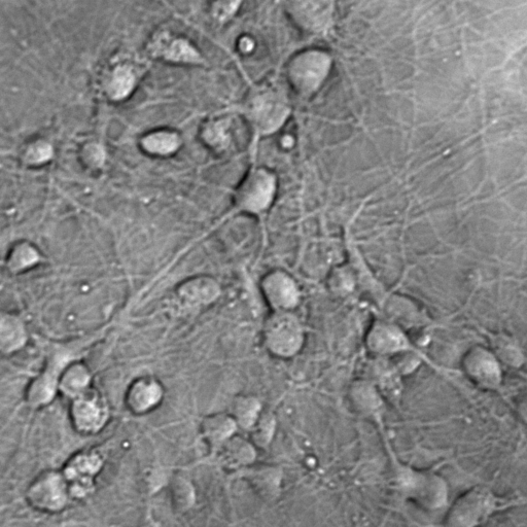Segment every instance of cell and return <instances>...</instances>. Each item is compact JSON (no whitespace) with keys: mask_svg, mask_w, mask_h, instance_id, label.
<instances>
[{"mask_svg":"<svg viewBox=\"0 0 527 527\" xmlns=\"http://www.w3.org/2000/svg\"><path fill=\"white\" fill-rule=\"evenodd\" d=\"M172 502L178 510H187L194 503V490L190 482L184 478L175 479L171 484Z\"/></svg>","mask_w":527,"mask_h":527,"instance_id":"484cf974","label":"cell"},{"mask_svg":"<svg viewBox=\"0 0 527 527\" xmlns=\"http://www.w3.org/2000/svg\"><path fill=\"white\" fill-rule=\"evenodd\" d=\"M102 465L103 460L97 451H83L74 455L62 471L69 487L70 496L76 498L88 496Z\"/></svg>","mask_w":527,"mask_h":527,"instance_id":"8992f818","label":"cell"},{"mask_svg":"<svg viewBox=\"0 0 527 527\" xmlns=\"http://www.w3.org/2000/svg\"><path fill=\"white\" fill-rule=\"evenodd\" d=\"M237 423L232 415H209L202 420L200 430L203 438L212 446L219 447L231 438Z\"/></svg>","mask_w":527,"mask_h":527,"instance_id":"e0dca14e","label":"cell"},{"mask_svg":"<svg viewBox=\"0 0 527 527\" xmlns=\"http://www.w3.org/2000/svg\"><path fill=\"white\" fill-rule=\"evenodd\" d=\"M91 378L90 370L85 364L70 363L60 373L58 390L73 400L90 388Z\"/></svg>","mask_w":527,"mask_h":527,"instance_id":"9a60e30c","label":"cell"},{"mask_svg":"<svg viewBox=\"0 0 527 527\" xmlns=\"http://www.w3.org/2000/svg\"><path fill=\"white\" fill-rule=\"evenodd\" d=\"M338 0H284L285 13L309 42L330 41L336 33Z\"/></svg>","mask_w":527,"mask_h":527,"instance_id":"7a4b0ae2","label":"cell"},{"mask_svg":"<svg viewBox=\"0 0 527 527\" xmlns=\"http://www.w3.org/2000/svg\"><path fill=\"white\" fill-rule=\"evenodd\" d=\"M260 410L259 403L248 397H238L232 406V417L244 428H250L256 423Z\"/></svg>","mask_w":527,"mask_h":527,"instance_id":"603a6c76","label":"cell"},{"mask_svg":"<svg viewBox=\"0 0 527 527\" xmlns=\"http://www.w3.org/2000/svg\"><path fill=\"white\" fill-rule=\"evenodd\" d=\"M468 371L475 379L485 384H496L499 368L495 360L483 351L472 354L466 362Z\"/></svg>","mask_w":527,"mask_h":527,"instance_id":"44dd1931","label":"cell"},{"mask_svg":"<svg viewBox=\"0 0 527 527\" xmlns=\"http://www.w3.org/2000/svg\"><path fill=\"white\" fill-rule=\"evenodd\" d=\"M369 347L377 354H391L406 347L403 334L395 327L378 324L368 337Z\"/></svg>","mask_w":527,"mask_h":527,"instance_id":"ac0fdd59","label":"cell"},{"mask_svg":"<svg viewBox=\"0 0 527 527\" xmlns=\"http://www.w3.org/2000/svg\"><path fill=\"white\" fill-rule=\"evenodd\" d=\"M219 294L220 289L216 281L207 277L190 279L178 291L179 299L189 307L212 303Z\"/></svg>","mask_w":527,"mask_h":527,"instance_id":"5bb4252c","label":"cell"},{"mask_svg":"<svg viewBox=\"0 0 527 527\" xmlns=\"http://www.w3.org/2000/svg\"><path fill=\"white\" fill-rule=\"evenodd\" d=\"M83 157L91 167H100L104 162V151L97 144H91L84 149Z\"/></svg>","mask_w":527,"mask_h":527,"instance_id":"f546056e","label":"cell"},{"mask_svg":"<svg viewBox=\"0 0 527 527\" xmlns=\"http://www.w3.org/2000/svg\"><path fill=\"white\" fill-rule=\"evenodd\" d=\"M244 109L254 126L264 133L277 130L291 112L286 92L273 81L255 85Z\"/></svg>","mask_w":527,"mask_h":527,"instance_id":"3957f363","label":"cell"},{"mask_svg":"<svg viewBox=\"0 0 527 527\" xmlns=\"http://www.w3.org/2000/svg\"><path fill=\"white\" fill-rule=\"evenodd\" d=\"M137 82L134 68L127 63H118L109 68L104 75L102 86L104 93L113 100L121 101L130 96Z\"/></svg>","mask_w":527,"mask_h":527,"instance_id":"7c38bea8","label":"cell"},{"mask_svg":"<svg viewBox=\"0 0 527 527\" xmlns=\"http://www.w3.org/2000/svg\"><path fill=\"white\" fill-rule=\"evenodd\" d=\"M39 260L40 255L32 245L21 243L12 252L8 266L13 272H21L37 264Z\"/></svg>","mask_w":527,"mask_h":527,"instance_id":"cb8c5ba5","label":"cell"},{"mask_svg":"<svg viewBox=\"0 0 527 527\" xmlns=\"http://www.w3.org/2000/svg\"><path fill=\"white\" fill-rule=\"evenodd\" d=\"M69 414L74 428L79 433L92 435L107 424L109 406L97 390L89 388L72 400Z\"/></svg>","mask_w":527,"mask_h":527,"instance_id":"5b68a950","label":"cell"},{"mask_svg":"<svg viewBox=\"0 0 527 527\" xmlns=\"http://www.w3.org/2000/svg\"><path fill=\"white\" fill-rule=\"evenodd\" d=\"M243 0H210L209 14L220 25L229 23L240 11Z\"/></svg>","mask_w":527,"mask_h":527,"instance_id":"d4e9b609","label":"cell"},{"mask_svg":"<svg viewBox=\"0 0 527 527\" xmlns=\"http://www.w3.org/2000/svg\"><path fill=\"white\" fill-rule=\"evenodd\" d=\"M163 395V386L159 380L149 376L140 377L129 386L125 403L132 413L142 415L157 408Z\"/></svg>","mask_w":527,"mask_h":527,"instance_id":"30bf717a","label":"cell"},{"mask_svg":"<svg viewBox=\"0 0 527 527\" xmlns=\"http://www.w3.org/2000/svg\"><path fill=\"white\" fill-rule=\"evenodd\" d=\"M354 396L357 398L359 407L366 412L372 413L380 406L377 395L368 385H359Z\"/></svg>","mask_w":527,"mask_h":527,"instance_id":"f1b7e54d","label":"cell"},{"mask_svg":"<svg viewBox=\"0 0 527 527\" xmlns=\"http://www.w3.org/2000/svg\"><path fill=\"white\" fill-rule=\"evenodd\" d=\"M218 449L220 461L228 468L250 463L254 458L253 448L239 438H229Z\"/></svg>","mask_w":527,"mask_h":527,"instance_id":"ffe728a7","label":"cell"},{"mask_svg":"<svg viewBox=\"0 0 527 527\" xmlns=\"http://www.w3.org/2000/svg\"><path fill=\"white\" fill-rule=\"evenodd\" d=\"M270 304L280 310L289 309L298 301V291L294 281L283 273L269 275L263 284Z\"/></svg>","mask_w":527,"mask_h":527,"instance_id":"4fadbf2b","label":"cell"},{"mask_svg":"<svg viewBox=\"0 0 527 527\" xmlns=\"http://www.w3.org/2000/svg\"><path fill=\"white\" fill-rule=\"evenodd\" d=\"M275 191V180L265 170L252 172L237 193V204L249 212H260L271 202Z\"/></svg>","mask_w":527,"mask_h":527,"instance_id":"9c48e42d","label":"cell"},{"mask_svg":"<svg viewBox=\"0 0 527 527\" xmlns=\"http://www.w3.org/2000/svg\"><path fill=\"white\" fill-rule=\"evenodd\" d=\"M487 505V499L480 494L470 495L456 506L452 512V520L459 521L456 524H471L485 512Z\"/></svg>","mask_w":527,"mask_h":527,"instance_id":"7402d4cb","label":"cell"},{"mask_svg":"<svg viewBox=\"0 0 527 527\" xmlns=\"http://www.w3.org/2000/svg\"><path fill=\"white\" fill-rule=\"evenodd\" d=\"M334 68L333 55L319 47L295 52L284 66L285 77L292 89L303 97L318 93L329 80Z\"/></svg>","mask_w":527,"mask_h":527,"instance_id":"6da1fadb","label":"cell"},{"mask_svg":"<svg viewBox=\"0 0 527 527\" xmlns=\"http://www.w3.org/2000/svg\"><path fill=\"white\" fill-rule=\"evenodd\" d=\"M181 146L179 134L170 130H157L142 138L140 147L149 155L166 157L174 154Z\"/></svg>","mask_w":527,"mask_h":527,"instance_id":"d6986e66","label":"cell"},{"mask_svg":"<svg viewBox=\"0 0 527 527\" xmlns=\"http://www.w3.org/2000/svg\"><path fill=\"white\" fill-rule=\"evenodd\" d=\"M302 338L301 328L290 314L278 313L267 324L266 342L277 356H294L301 347Z\"/></svg>","mask_w":527,"mask_h":527,"instance_id":"52a82bcc","label":"cell"},{"mask_svg":"<svg viewBox=\"0 0 527 527\" xmlns=\"http://www.w3.org/2000/svg\"><path fill=\"white\" fill-rule=\"evenodd\" d=\"M227 128L228 124L226 121H219L208 125L204 134L206 142L216 147H223L227 145Z\"/></svg>","mask_w":527,"mask_h":527,"instance_id":"83f0119b","label":"cell"},{"mask_svg":"<svg viewBox=\"0 0 527 527\" xmlns=\"http://www.w3.org/2000/svg\"><path fill=\"white\" fill-rule=\"evenodd\" d=\"M53 156L52 146L44 140H39L30 145L25 152V161L30 165H41L51 160Z\"/></svg>","mask_w":527,"mask_h":527,"instance_id":"4316f807","label":"cell"},{"mask_svg":"<svg viewBox=\"0 0 527 527\" xmlns=\"http://www.w3.org/2000/svg\"><path fill=\"white\" fill-rule=\"evenodd\" d=\"M57 360L49 363V366L28 385L26 391V402L32 407L48 405L58 390V381L61 371Z\"/></svg>","mask_w":527,"mask_h":527,"instance_id":"8fae6325","label":"cell"},{"mask_svg":"<svg viewBox=\"0 0 527 527\" xmlns=\"http://www.w3.org/2000/svg\"><path fill=\"white\" fill-rule=\"evenodd\" d=\"M149 51L157 59L175 64L204 63V59L198 49L184 37L169 32L157 33L150 43Z\"/></svg>","mask_w":527,"mask_h":527,"instance_id":"ba28073f","label":"cell"},{"mask_svg":"<svg viewBox=\"0 0 527 527\" xmlns=\"http://www.w3.org/2000/svg\"><path fill=\"white\" fill-rule=\"evenodd\" d=\"M70 497L72 496L63 473L54 470L46 471L35 478L26 493L29 505L46 513L60 512Z\"/></svg>","mask_w":527,"mask_h":527,"instance_id":"277c9868","label":"cell"},{"mask_svg":"<svg viewBox=\"0 0 527 527\" xmlns=\"http://www.w3.org/2000/svg\"><path fill=\"white\" fill-rule=\"evenodd\" d=\"M27 341L25 326L19 316L4 313L0 320V348L4 354L11 355L21 349Z\"/></svg>","mask_w":527,"mask_h":527,"instance_id":"2e32d148","label":"cell"}]
</instances>
